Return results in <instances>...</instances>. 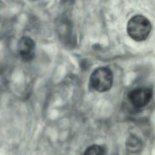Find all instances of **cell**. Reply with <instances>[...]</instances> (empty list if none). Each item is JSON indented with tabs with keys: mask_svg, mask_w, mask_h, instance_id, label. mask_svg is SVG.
Instances as JSON below:
<instances>
[{
	"mask_svg": "<svg viewBox=\"0 0 155 155\" xmlns=\"http://www.w3.org/2000/svg\"><path fill=\"white\" fill-rule=\"evenodd\" d=\"M18 48L20 56L23 61L29 62L35 58L36 43L30 37L24 36L21 38Z\"/></svg>",
	"mask_w": 155,
	"mask_h": 155,
	"instance_id": "4",
	"label": "cell"
},
{
	"mask_svg": "<svg viewBox=\"0 0 155 155\" xmlns=\"http://www.w3.org/2000/svg\"><path fill=\"white\" fill-rule=\"evenodd\" d=\"M131 105L136 108H142L148 105L152 97L151 89L138 87L130 91L127 95Z\"/></svg>",
	"mask_w": 155,
	"mask_h": 155,
	"instance_id": "3",
	"label": "cell"
},
{
	"mask_svg": "<svg viewBox=\"0 0 155 155\" xmlns=\"http://www.w3.org/2000/svg\"><path fill=\"white\" fill-rule=\"evenodd\" d=\"M127 146L130 150L133 151L138 150L141 147L140 141L135 137H131L127 142Z\"/></svg>",
	"mask_w": 155,
	"mask_h": 155,
	"instance_id": "6",
	"label": "cell"
},
{
	"mask_svg": "<svg viewBox=\"0 0 155 155\" xmlns=\"http://www.w3.org/2000/svg\"><path fill=\"white\" fill-rule=\"evenodd\" d=\"M151 30L150 21L146 17L140 15L132 17L127 26V32L129 36L137 41L146 40L150 34Z\"/></svg>",
	"mask_w": 155,
	"mask_h": 155,
	"instance_id": "1",
	"label": "cell"
},
{
	"mask_svg": "<svg viewBox=\"0 0 155 155\" xmlns=\"http://www.w3.org/2000/svg\"><path fill=\"white\" fill-rule=\"evenodd\" d=\"M113 82V75L110 69L107 67L97 68L91 73L90 83L92 88L99 92L109 90Z\"/></svg>",
	"mask_w": 155,
	"mask_h": 155,
	"instance_id": "2",
	"label": "cell"
},
{
	"mask_svg": "<svg viewBox=\"0 0 155 155\" xmlns=\"http://www.w3.org/2000/svg\"><path fill=\"white\" fill-rule=\"evenodd\" d=\"M83 155H105L104 150L99 145H92L87 148Z\"/></svg>",
	"mask_w": 155,
	"mask_h": 155,
	"instance_id": "5",
	"label": "cell"
}]
</instances>
